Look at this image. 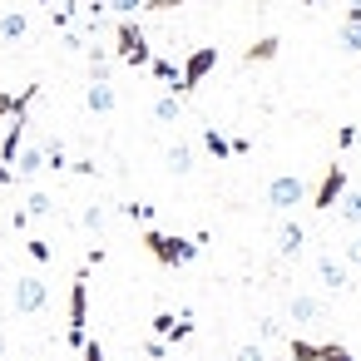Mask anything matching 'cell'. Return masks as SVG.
<instances>
[{"instance_id":"44dd1931","label":"cell","mask_w":361,"mask_h":361,"mask_svg":"<svg viewBox=\"0 0 361 361\" xmlns=\"http://www.w3.org/2000/svg\"><path fill=\"white\" fill-rule=\"evenodd\" d=\"M203 149H208L218 164H228V159H233V139H228V134H218V129H203Z\"/></svg>"},{"instance_id":"74e56055","label":"cell","mask_w":361,"mask_h":361,"mask_svg":"<svg viewBox=\"0 0 361 361\" xmlns=\"http://www.w3.org/2000/svg\"><path fill=\"white\" fill-rule=\"evenodd\" d=\"M302 6H322V0H302Z\"/></svg>"},{"instance_id":"6da1fadb","label":"cell","mask_w":361,"mask_h":361,"mask_svg":"<svg viewBox=\"0 0 361 361\" xmlns=\"http://www.w3.org/2000/svg\"><path fill=\"white\" fill-rule=\"evenodd\" d=\"M203 243H208V233H198V238H173V233H159V228L144 233V247L159 267H188L203 252Z\"/></svg>"},{"instance_id":"f546056e","label":"cell","mask_w":361,"mask_h":361,"mask_svg":"<svg viewBox=\"0 0 361 361\" xmlns=\"http://www.w3.org/2000/svg\"><path fill=\"white\" fill-rule=\"evenodd\" d=\"M257 336H262V341H277V336H282V322H277V317H262V322H257Z\"/></svg>"},{"instance_id":"5b68a950","label":"cell","mask_w":361,"mask_h":361,"mask_svg":"<svg viewBox=\"0 0 361 361\" xmlns=\"http://www.w3.org/2000/svg\"><path fill=\"white\" fill-rule=\"evenodd\" d=\"M85 317H90V272H75L70 282V346H85Z\"/></svg>"},{"instance_id":"8d00e7d4","label":"cell","mask_w":361,"mask_h":361,"mask_svg":"<svg viewBox=\"0 0 361 361\" xmlns=\"http://www.w3.org/2000/svg\"><path fill=\"white\" fill-rule=\"evenodd\" d=\"M35 6H55V0H35Z\"/></svg>"},{"instance_id":"30bf717a","label":"cell","mask_w":361,"mask_h":361,"mask_svg":"<svg viewBox=\"0 0 361 361\" xmlns=\"http://www.w3.org/2000/svg\"><path fill=\"white\" fill-rule=\"evenodd\" d=\"M154 336H164V341H188L193 336V317L183 312V317H173V312H154Z\"/></svg>"},{"instance_id":"f1b7e54d","label":"cell","mask_w":361,"mask_h":361,"mask_svg":"<svg viewBox=\"0 0 361 361\" xmlns=\"http://www.w3.org/2000/svg\"><path fill=\"white\" fill-rule=\"evenodd\" d=\"M124 213H129L134 223H154V203H124Z\"/></svg>"},{"instance_id":"ffe728a7","label":"cell","mask_w":361,"mask_h":361,"mask_svg":"<svg viewBox=\"0 0 361 361\" xmlns=\"http://www.w3.org/2000/svg\"><path fill=\"white\" fill-rule=\"evenodd\" d=\"M154 119H159V124H178V119H183V99H178V94H159V99H154Z\"/></svg>"},{"instance_id":"7402d4cb","label":"cell","mask_w":361,"mask_h":361,"mask_svg":"<svg viewBox=\"0 0 361 361\" xmlns=\"http://www.w3.org/2000/svg\"><path fill=\"white\" fill-rule=\"evenodd\" d=\"M336 45H341L346 55H361V20H341V25H336Z\"/></svg>"},{"instance_id":"9c48e42d","label":"cell","mask_w":361,"mask_h":361,"mask_svg":"<svg viewBox=\"0 0 361 361\" xmlns=\"http://www.w3.org/2000/svg\"><path fill=\"white\" fill-rule=\"evenodd\" d=\"M317 282H322L326 292H351V267H346L341 257L322 252V257H317Z\"/></svg>"},{"instance_id":"e0dca14e","label":"cell","mask_w":361,"mask_h":361,"mask_svg":"<svg viewBox=\"0 0 361 361\" xmlns=\"http://www.w3.org/2000/svg\"><path fill=\"white\" fill-rule=\"evenodd\" d=\"M336 223L361 228V188H346V193L336 198Z\"/></svg>"},{"instance_id":"d6986e66","label":"cell","mask_w":361,"mask_h":361,"mask_svg":"<svg viewBox=\"0 0 361 361\" xmlns=\"http://www.w3.org/2000/svg\"><path fill=\"white\" fill-rule=\"evenodd\" d=\"M149 70H154V80H159V85H164L169 94H178V65H173V60L154 55V60H149Z\"/></svg>"},{"instance_id":"ba28073f","label":"cell","mask_w":361,"mask_h":361,"mask_svg":"<svg viewBox=\"0 0 361 361\" xmlns=\"http://www.w3.org/2000/svg\"><path fill=\"white\" fill-rule=\"evenodd\" d=\"M287 351H292V361H356L346 346H336V341H302V336H292L287 341Z\"/></svg>"},{"instance_id":"d6a6232c","label":"cell","mask_w":361,"mask_h":361,"mask_svg":"<svg viewBox=\"0 0 361 361\" xmlns=\"http://www.w3.org/2000/svg\"><path fill=\"white\" fill-rule=\"evenodd\" d=\"M233 361H267V351L257 346V341H247V346H238V356Z\"/></svg>"},{"instance_id":"277c9868","label":"cell","mask_w":361,"mask_h":361,"mask_svg":"<svg viewBox=\"0 0 361 361\" xmlns=\"http://www.w3.org/2000/svg\"><path fill=\"white\" fill-rule=\"evenodd\" d=\"M11 302H16V312H20V317H35V312H45V307H50V287H45V277H35V272L16 277V292H11Z\"/></svg>"},{"instance_id":"4316f807","label":"cell","mask_w":361,"mask_h":361,"mask_svg":"<svg viewBox=\"0 0 361 361\" xmlns=\"http://www.w3.org/2000/svg\"><path fill=\"white\" fill-rule=\"evenodd\" d=\"M104 11H114L119 20H129V16H139V11H144V0H104Z\"/></svg>"},{"instance_id":"836d02e7","label":"cell","mask_w":361,"mask_h":361,"mask_svg":"<svg viewBox=\"0 0 361 361\" xmlns=\"http://www.w3.org/2000/svg\"><path fill=\"white\" fill-rule=\"evenodd\" d=\"M356 139H361V129H356V124H341V129H336V144H341V149H351Z\"/></svg>"},{"instance_id":"f35d334b","label":"cell","mask_w":361,"mask_h":361,"mask_svg":"<svg viewBox=\"0 0 361 361\" xmlns=\"http://www.w3.org/2000/svg\"><path fill=\"white\" fill-rule=\"evenodd\" d=\"M124 361H139V356H124Z\"/></svg>"},{"instance_id":"cb8c5ba5","label":"cell","mask_w":361,"mask_h":361,"mask_svg":"<svg viewBox=\"0 0 361 361\" xmlns=\"http://www.w3.org/2000/svg\"><path fill=\"white\" fill-rule=\"evenodd\" d=\"M40 149H45V169H55V173H60V169H70V159H65V139H55V134H50Z\"/></svg>"},{"instance_id":"1f68e13d","label":"cell","mask_w":361,"mask_h":361,"mask_svg":"<svg viewBox=\"0 0 361 361\" xmlns=\"http://www.w3.org/2000/svg\"><path fill=\"white\" fill-rule=\"evenodd\" d=\"M341 262H346V267H361V233H356V238L341 247Z\"/></svg>"},{"instance_id":"d4e9b609","label":"cell","mask_w":361,"mask_h":361,"mask_svg":"<svg viewBox=\"0 0 361 361\" xmlns=\"http://www.w3.org/2000/svg\"><path fill=\"white\" fill-rule=\"evenodd\" d=\"M80 223H85L90 233H104V223H109V208H104V203H85V213H80Z\"/></svg>"},{"instance_id":"8992f818","label":"cell","mask_w":361,"mask_h":361,"mask_svg":"<svg viewBox=\"0 0 361 361\" xmlns=\"http://www.w3.org/2000/svg\"><path fill=\"white\" fill-rule=\"evenodd\" d=\"M297 203H307V183H302L297 173H277V178L267 183V208H277V213H292Z\"/></svg>"},{"instance_id":"7a4b0ae2","label":"cell","mask_w":361,"mask_h":361,"mask_svg":"<svg viewBox=\"0 0 361 361\" xmlns=\"http://www.w3.org/2000/svg\"><path fill=\"white\" fill-rule=\"evenodd\" d=\"M213 70H218V45H198V50L178 65V99H188V94L213 75Z\"/></svg>"},{"instance_id":"5bb4252c","label":"cell","mask_w":361,"mask_h":361,"mask_svg":"<svg viewBox=\"0 0 361 361\" xmlns=\"http://www.w3.org/2000/svg\"><path fill=\"white\" fill-rule=\"evenodd\" d=\"M302 247H307V228H302V223H282V228H277V252H282V257H297Z\"/></svg>"},{"instance_id":"52a82bcc","label":"cell","mask_w":361,"mask_h":361,"mask_svg":"<svg viewBox=\"0 0 361 361\" xmlns=\"http://www.w3.org/2000/svg\"><path fill=\"white\" fill-rule=\"evenodd\" d=\"M341 193H346V169H341V164H326V173H322V183H317V193H312V208H317V213H331Z\"/></svg>"},{"instance_id":"2e32d148","label":"cell","mask_w":361,"mask_h":361,"mask_svg":"<svg viewBox=\"0 0 361 361\" xmlns=\"http://www.w3.org/2000/svg\"><path fill=\"white\" fill-rule=\"evenodd\" d=\"M164 169H169L173 178H188V173H193V144H173V149L164 154Z\"/></svg>"},{"instance_id":"603a6c76","label":"cell","mask_w":361,"mask_h":361,"mask_svg":"<svg viewBox=\"0 0 361 361\" xmlns=\"http://www.w3.org/2000/svg\"><path fill=\"white\" fill-rule=\"evenodd\" d=\"M85 60H90V80H109V50L104 45H85Z\"/></svg>"},{"instance_id":"4dcf8cb0","label":"cell","mask_w":361,"mask_h":361,"mask_svg":"<svg viewBox=\"0 0 361 361\" xmlns=\"http://www.w3.org/2000/svg\"><path fill=\"white\" fill-rule=\"evenodd\" d=\"M144 356H149V361H164V356H169V341H164V336H149V341H144Z\"/></svg>"},{"instance_id":"83f0119b","label":"cell","mask_w":361,"mask_h":361,"mask_svg":"<svg viewBox=\"0 0 361 361\" xmlns=\"http://www.w3.org/2000/svg\"><path fill=\"white\" fill-rule=\"evenodd\" d=\"M25 252H30V257H35V262H50V257H55V252H50V243H45V238H25Z\"/></svg>"},{"instance_id":"3957f363","label":"cell","mask_w":361,"mask_h":361,"mask_svg":"<svg viewBox=\"0 0 361 361\" xmlns=\"http://www.w3.org/2000/svg\"><path fill=\"white\" fill-rule=\"evenodd\" d=\"M114 55H119L124 65H134V70H149V60H154L144 30H139L134 20H119V30H114Z\"/></svg>"},{"instance_id":"e575fe53","label":"cell","mask_w":361,"mask_h":361,"mask_svg":"<svg viewBox=\"0 0 361 361\" xmlns=\"http://www.w3.org/2000/svg\"><path fill=\"white\" fill-rule=\"evenodd\" d=\"M11 183H16V169H11V164H0V188H11Z\"/></svg>"},{"instance_id":"8fae6325","label":"cell","mask_w":361,"mask_h":361,"mask_svg":"<svg viewBox=\"0 0 361 361\" xmlns=\"http://www.w3.org/2000/svg\"><path fill=\"white\" fill-rule=\"evenodd\" d=\"M287 317H292L297 326H312V322H322V317H326V302H322V297H312V292H297V297L287 302Z\"/></svg>"},{"instance_id":"d590c367","label":"cell","mask_w":361,"mask_h":361,"mask_svg":"<svg viewBox=\"0 0 361 361\" xmlns=\"http://www.w3.org/2000/svg\"><path fill=\"white\" fill-rule=\"evenodd\" d=\"M11 356V341H6V331H0V361H6Z\"/></svg>"},{"instance_id":"4fadbf2b","label":"cell","mask_w":361,"mask_h":361,"mask_svg":"<svg viewBox=\"0 0 361 361\" xmlns=\"http://www.w3.org/2000/svg\"><path fill=\"white\" fill-rule=\"evenodd\" d=\"M11 169H16V178H20V183H30V178L45 169V149H40V144H20V154H16V164H11Z\"/></svg>"},{"instance_id":"ac0fdd59","label":"cell","mask_w":361,"mask_h":361,"mask_svg":"<svg viewBox=\"0 0 361 361\" xmlns=\"http://www.w3.org/2000/svg\"><path fill=\"white\" fill-rule=\"evenodd\" d=\"M277 50H282V40L277 35H262L257 45L243 50V65H267V60H277Z\"/></svg>"},{"instance_id":"484cf974","label":"cell","mask_w":361,"mask_h":361,"mask_svg":"<svg viewBox=\"0 0 361 361\" xmlns=\"http://www.w3.org/2000/svg\"><path fill=\"white\" fill-rule=\"evenodd\" d=\"M25 213H30V218H50V213H55V198H50V193H40V188H35V193H30V198H25Z\"/></svg>"},{"instance_id":"7c38bea8","label":"cell","mask_w":361,"mask_h":361,"mask_svg":"<svg viewBox=\"0 0 361 361\" xmlns=\"http://www.w3.org/2000/svg\"><path fill=\"white\" fill-rule=\"evenodd\" d=\"M114 104H119V94H114L109 80H90L85 85V109L90 114H114Z\"/></svg>"},{"instance_id":"9a60e30c","label":"cell","mask_w":361,"mask_h":361,"mask_svg":"<svg viewBox=\"0 0 361 361\" xmlns=\"http://www.w3.org/2000/svg\"><path fill=\"white\" fill-rule=\"evenodd\" d=\"M25 35H30V16L25 11H6V16H0V40H6V45H16Z\"/></svg>"}]
</instances>
